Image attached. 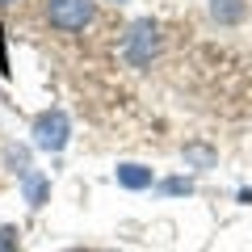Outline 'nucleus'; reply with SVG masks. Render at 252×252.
Returning <instances> with one entry per match:
<instances>
[{
    "label": "nucleus",
    "instance_id": "f257e3e1",
    "mask_svg": "<svg viewBox=\"0 0 252 252\" xmlns=\"http://www.w3.org/2000/svg\"><path fill=\"white\" fill-rule=\"evenodd\" d=\"M156 51H160V30H156V21H135V26H130V34H126V42H122L126 63L143 67V63L156 59Z\"/></svg>",
    "mask_w": 252,
    "mask_h": 252
},
{
    "label": "nucleus",
    "instance_id": "f03ea898",
    "mask_svg": "<svg viewBox=\"0 0 252 252\" xmlns=\"http://www.w3.org/2000/svg\"><path fill=\"white\" fill-rule=\"evenodd\" d=\"M67 135H72V122H67L63 109H51V114H42L34 122V143L42 152H63L67 147Z\"/></svg>",
    "mask_w": 252,
    "mask_h": 252
},
{
    "label": "nucleus",
    "instance_id": "7ed1b4c3",
    "mask_svg": "<svg viewBox=\"0 0 252 252\" xmlns=\"http://www.w3.org/2000/svg\"><path fill=\"white\" fill-rule=\"evenodd\" d=\"M46 17L59 30H84L93 21V0H46Z\"/></svg>",
    "mask_w": 252,
    "mask_h": 252
},
{
    "label": "nucleus",
    "instance_id": "20e7f679",
    "mask_svg": "<svg viewBox=\"0 0 252 252\" xmlns=\"http://www.w3.org/2000/svg\"><path fill=\"white\" fill-rule=\"evenodd\" d=\"M114 177L122 189H147L152 185V168H143V164H118Z\"/></svg>",
    "mask_w": 252,
    "mask_h": 252
},
{
    "label": "nucleus",
    "instance_id": "39448f33",
    "mask_svg": "<svg viewBox=\"0 0 252 252\" xmlns=\"http://www.w3.org/2000/svg\"><path fill=\"white\" fill-rule=\"evenodd\" d=\"M46 193H51V181H46L42 172H26V202L30 206H42Z\"/></svg>",
    "mask_w": 252,
    "mask_h": 252
},
{
    "label": "nucleus",
    "instance_id": "423d86ee",
    "mask_svg": "<svg viewBox=\"0 0 252 252\" xmlns=\"http://www.w3.org/2000/svg\"><path fill=\"white\" fill-rule=\"evenodd\" d=\"M210 13H215V21H240L244 17V0H210Z\"/></svg>",
    "mask_w": 252,
    "mask_h": 252
},
{
    "label": "nucleus",
    "instance_id": "0eeeda50",
    "mask_svg": "<svg viewBox=\"0 0 252 252\" xmlns=\"http://www.w3.org/2000/svg\"><path fill=\"white\" fill-rule=\"evenodd\" d=\"M13 240H17V231L13 227H0V252H13Z\"/></svg>",
    "mask_w": 252,
    "mask_h": 252
},
{
    "label": "nucleus",
    "instance_id": "6e6552de",
    "mask_svg": "<svg viewBox=\"0 0 252 252\" xmlns=\"http://www.w3.org/2000/svg\"><path fill=\"white\" fill-rule=\"evenodd\" d=\"M189 189H193V185H189V181H164V193H189Z\"/></svg>",
    "mask_w": 252,
    "mask_h": 252
},
{
    "label": "nucleus",
    "instance_id": "1a4fd4ad",
    "mask_svg": "<svg viewBox=\"0 0 252 252\" xmlns=\"http://www.w3.org/2000/svg\"><path fill=\"white\" fill-rule=\"evenodd\" d=\"M67 252H89V248H67Z\"/></svg>",
    "mask_w": 252,
    "mask_h": 252
},
{
    "label": "nucleus",
    "instance_id": "9d476101",
    "mask_svg": "<svg viewBox=\"0 0 252 252\" xmlns=\"http://www.w3.org/2000/svg\"><path fill=\"white\" fill-rule=\"evenodd\" d=\"M0 55H4V42H0Z\"/></svg>",
    "mask_w": 252,
    "mask_h": 252
},
{
    "label": "nucleus",
    "instance_id": "9b49d317",
    "mask_svg": "<svg viewBox=\"0 0 252 252\" xmlns=\"http://www.w3.org/2000/svg\"><path fill=\"white\" fill-rule=\"evenodd\" d=\"M0 4H9V0H0Z\"/></svg>",
    "mask_w": 252,
    "mask_h": 252
}]
</instances>
